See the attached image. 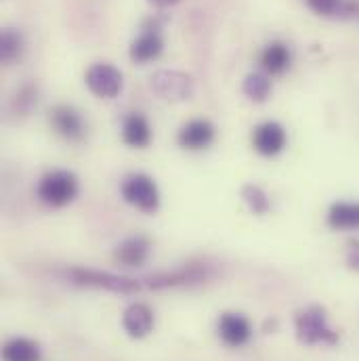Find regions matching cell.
<instances>
[{
    "label": "cell",
    "mask_w": 359,
    "mask_h": 361,
    "mask_svg": "<svg viewBox=\"0 0 359 361\" xmlns=\"http://www.w3.org/2000/svg\"><path fill=\"white\" fill-rule=\"evenodd\" d=\"M294 330L298 343L313 347V345H339V332H334L328 324V313L320 305H311L300 309L294 317Z\"/></svg>",
    "instance_id": "1"
},
{
    "label": "cell",
    "mask_w": 359,
    "mask_h": 361,
    "mask_svg": "<svg viewBox=\"0 0 359 361\" xmlns=\"http://www.w3.org/2000/svg\"><path fill=\"white\" fill-rule=\"evenodd\" d=\"M78 191H80L78 177L72 171H63V169L47 173L38 180V187H36L38 200L47 204L49 208H63L72 204L78 197Z\"/></svg>",
    "instance_id": "2"
},
{
    "label": "cell",
    "mask_w": 359,
    "mask_h": 361,
    "mask_svg": "<svg viewBox=\"0 0 359 361\" xmlns=\"http://www.w3.org/2000/svg\"><path fill=\"white\" fill-rule=\"evenodd\" d=\"M68 279L74 286L80 288H97V290H107L114 294H137L141 290V283L133 277H124V275H116L109 271L87 269V267H72L68 269Z\"/></svg>",
    "instance_id": "3"
},
{
    "label": "cell",
    "mask_w": 359,
    "mask_h": 361,
    "mask_svg": "<svg viewBox=\"0 0 359 361\" xmlns=\"http://www.w3.org/2000/svg\"><path fill=\"white\" fill-rule=\"evenodd\" d=\"M120 193H122L126 204H130L133 208H137V210H141L145 214H154L160 208L158 183L145 173L128 175L120 185Z\"/></svg>",
    "instance_id": "4"
},
{
    "label": "cell",
    "mask_w": 359,
    "mask_h": 361,
    "mask_svg": "<svg viewBox=\"0 0 359 361\" xmlns=\"http://www.w3.org/2000/svg\"><path fill=\"white\" fill-rule=\"evenodd\" d=\"M85 82L99 99H116L124 87L122 72L111 63H92L85 74Z\"/></svg>",
    "instance_id": "5"
},
{
    "label": "cell",
    "mask_w": 359,
    "mask_h": 361,
    "mask_svg": "<svg viewBox=\"0 0 359 361\" xmlns=\"http://www.w3.org/2000/svg\"><path fill=\"white\" fill-rule=\"evenodd\" d=\"M210 277L208 265L202 263H189L175 271H164L147 277V286L152 290H169V288H183V286H195Z\"/></svg>",
    "instance_id": "6"
},
{
    "label": "cell",
    "mask_w": 359,
    "mask_h": 361,
    "mask_svg": "<svg viewBox=\"0 0 359 361\" xmlns=\"http://www.w3.org/2000/svg\"><path fill=\"white\" fill-rule=\"evenodd\" d=\"M152 89L156 94L169 101H185L193 94V78L177 70H160L152 76Z\"/></svg>",
    "instance_id": "7"
},
{
    "label": "cell",
    "mask_w": 359,
    "mask_h": 361,
    "mask_svg": "<svg viewBox=\"0 0 359 361\" xmlns=\"http://www.w3.org/2000/svg\"><path fill=\"white\" fill-rule=\"evenodd\" d=\"M217 332L219 338L231 347V349H240L244 345L250 343L252 338V324L246 315L236 313V311H225L221 313V317L217 319Z\"/></svg>",
    "instance_id": "8"
},
{
    "label": "cell",
    "mask_w": 359,
    "mask_h": 361,
    "mask_svg": "<svg viewBox=\"0 0 359 361\" xmlns=\"http://www.w3.org/2000/svg\"><path fill=\"white\" fill-rule=\"evenodd\" d=\"M286 143H288V135L279 122L267 120V122L255 126V130H252V147L257 154H261L265 158L279 156L286 149Z\"/></svg>",
    "instance_id": "9"
},
{
    "label": "cell",
    "mask_w": 359,
    "mask_h": 361,
    "mask_svg": "<svg viewBox=\"0 0 359 361\" xmlns=\"http://www.w3.org/2000/svg\"><path fill=\"white\" fill-rule=\"evenodd\" d=\"M154 326H156V315L145 302H133L122 313V328L135 341L147 338L154 332Z\"/></svg>",
    "instance_id": "10"
},
{
    "label": "cell",
    "mask_w": 359,
    "mask_h": 361,
    "mask_svg": "<svg viewBox=\"0 0 359 361\" xmlns=\"http://www.w3.org/2000/svg\"><path fill=\"white\" fill-rule=\"evenodd\" d=\"M150 255H152V242L145 235H133L116 246L114 261L120 267L135 269V267H143L147 263Z\"/></svg>",
    "instance_id": "11"
},
{
    "label": "cell",
    "mask_w": 359,
    "mask_h": 361,
    "mask_svg": "<svg viewBox=\"0 0 359 361\" xmlns=\"http://www.w3.org/2000/svg\"><path fill=\"white\" fill-rule=\"evenodd\" d=\"M214 137H217V130H214L212 122L197 118V120H189L187 124L181 126L177 141L187 152H202L212 145Z\"/></svg>",
    "instance_id": "12"
},
{
    "label": "cell",
    "mask_w": 359,
    "mask_h": 361,
    "mask_svg": "<svg viewBox=\"0 0 359 361\" xmlns=\"http://www.w3.org/2000/svg\"><path fill=\"white\" fill-rule=\"evenodd\" d=\"M51 126L55 128V133L68 141H80L87 135V126L83 116L70 107V105H57L51 109Z\"/></svg>",
    "instance_id": "13"
},
{
    "label": "cell",
    "mask_w": 359,
    "mask_h": 361,
    "mask_svg": "<svg viewBox=\"0 0 359 361\" xmlns=\"http://www.w3.org/2000/svg\"><path fill=\"white\" fill-rule=\"evenodd\" d=\"M164 51V40L160 36V32H141L133 42H130V49H128V55H130V61L133 63H150L154 59H158Z\"/></svg>",
    "instance_id": "14"
},
{
    "label": "cell",
    "mask_w": 359,
    "mask_h": 361,
    "mask_svg": "<svg viewBox=\"0 0 359 361\" xmlns=\"http://www.w3.org/2000/svg\"><path fill=\"white\" fill-rule=\"evenodd\" d=\"M122 141L133 149H145L152 143V126L147 118L139 111H133L122 122Z\"/></svg>",
    "instance_id": "15"
},
{
    "label": "cell",
    "mask_w": 359,
    "mask_h": 361,
    "mask_svg": "<svg viewBox=\"0 0 359 361\" xmlns=\"http://www.w3.org/2000/svg\"><path fill=\"white\" fill-rule=\"evenodd\" d=\"M328 225L334 231H359V202H334L328 210Z\"/></svg>",
    "instance_id": "16"
},
{
    "label": "cell",
    "mask_w": 359,
    "mask_h": 361,
    "mask_svg": "<svg viewBox=\"0 0 359 361\" xmlns=\"http://www.w3.org/2000/svg\"><path fill=\"white\" fill-rule=\"evenodd\" d=\"M292 66V51L284 42H271L261 53V68L269 76H279Z\"/></svg>",
    "instance_id": "17"
},
{
    "label": "cell",
    "mask_w": 359,
    "mask_h": 361,
    "mask_svg": "<svg viewBox=\"0 0 359 361\" xmlns=\"http://www.w3.org/2000/svg\"><path fill=\"white\" fill-rule=\"evenodd\" d=\"M2 360L4 361H40L42 360V351L40 345L32 338H11L4 343L2 347Z\"/></svg>",
    "instance_id": "18"
},
{
    "label": "cell",
    "mask_w": 359,
    "mask_h": 361,
    "mask_svg": "<svg viewBox=\"0 0 359 361\" xmlns=\"http://www.w3.org/2000/svg\"><path fill=\"white\" fill-rule=\"evenodd\" d=\"M305 4L320 17L345 19L359 13V4L353 0H305Z\"/></svg>",
    "instance_id": "19"
},
{
    "label": "cell",
    "mask_w": 359,
    "mask_h": 361,
    "mask_svg": "<svg viewBox=\"0 0 359 361\" xmlns=\"http://www.w3.org/2000/svg\"><path fill=\"white\" fill-rule=\"evenodd\" d=\"M244 94L255 101V103H265L269 99L273 85H271V76L265 72H255V74H248L246 80H244Z\"/></svg>",
    "instance_id": "20"
},
{
    "label": "cell",
    "mask_w": 359,
    "mask_h": 361,
    "mask_svg": "<svg viewBox=\"0 0 359 361\" xmlns=\"http://www.w3.org/2000/svg\"><path fill=\"white\" fill-rule=\"evenodd\" d=\"M242 200L248 206V210L257 216H265L271 210V202L267 191L255 183H248L242 187Z\"/></svg>",
    "instance_id": "21"
},
{
    "label": "cell",
    "mask_w": 359,
    "mask_h": 361,
    "mask_svg": "<svg viewBox=\"0 0 359 361\" xmlns=\"http://www.w3.org/2000/svg\"><path fill=\"white\" fill-rule=\"evenodd\" d=\"M21 53H23V36L13 27L2 30V34H0V59H2V63L8 66V63L17 61L21 57Z\"/></svg>",
    "instance_id": "22"
},
{
    "label": "cell",
    "mask_w": 359,
    "mask_h": 361,
    "mask_svg": "<svg viewBox=\"0 0 359 361\" xmlns=\"http://www.w3.org/2000/svg\"><path fill=\"white\" fill-rule=\"evenodd\" d=\"M345 261L349 265V269L359 273V240H351L347 244V255H345Z\"/></svg>",
    "instance_id": "23"
},
{
    "label": "cell",
    "mask_w": 359,
    "mask_h": 361,
    "mask_svg": "<svg viewBox=\"0 0 359 361\" xmlns=\"http://www.w3.org/2000/svg\"><path fill=\"white\" fill-rule=\"evenodd\" d=\"M150 4H154L156 8H169V6H173V4H177L179 0H147Z\"/></svg>",
    "instance_id": "24"
}]
</instances>
